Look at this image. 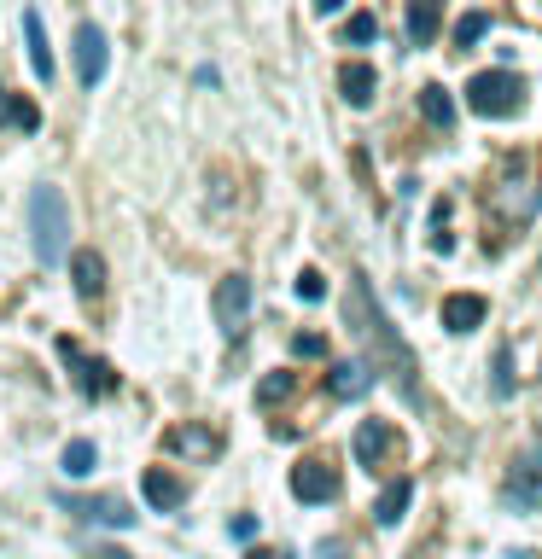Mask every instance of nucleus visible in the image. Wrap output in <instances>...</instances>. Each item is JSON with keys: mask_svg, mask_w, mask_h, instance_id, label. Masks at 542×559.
Returning <instances> with one entry per match:
<instances>
[{"mask_svg": "<svg viewBox=\"0 0 542 559\" xmlns=\"http://www.w3.org/2000/svg\"><path fill=\"white\" fill-rule=\"evenodd\" d=\"M484 30H490V12H461L455 18V47H478Z\"/></svg>", "mask_w": 542, "mask_h": 559, "instance_id": "nucleus-24", "label": "nucleus"}, {"mask_svg": "<svg viewBox=\"0 0 542 559\" xmlns=\"http://www.w3.org/2000/svg\"><path fill=\"white\" fill-rule=\"evenodd\" d=\"M228 530H234V542H251V536H257V519H251V513H239Z\"/></svg>", "mask_w": 542, "mask_h": 559, "instance_id": "nucleus-30", "label": "nucleus"}, {"mask_svg": "<svg viewBox=\"0 0 542 559\" xmlns=\"http://www.w3.org/2000/svg\"><path fill=\"white\" fill-rule=\"evenodd\" d=\"M490 204H496L508 222H525V216H531V210L542 204V187L531 181V175H525V164H513L508 181H502V187H490Z\"/></svg>", "mask_w": 542, "mask_h": 559, "instance_id": "nucleus-5", "label": "nucleus"}, {"mask_svg": "<svg viewBox=\"0 0 542 559\" xmlns=\"http://www.w3.org/2000/svg\"><path fill=\"white\" fill-rule=\"evenodd\" d=\"M170 449H175V455H193V461H210L222 443H216V431H204V426H175L170 431Z\"/></svg>", "mask_w": 542, "mask_h": 559, "instance_id": "nucleus-20", "label": "nucleus"}, {"mask_svg": "<svg viewBox=\"0 0 542 559\" xmlns=\"http://www.w3.org/2000/svg\"><path fill=\"white\" fill-rule=\"evenodd\" d=\"M327 391L339 396V402H356V396H368V391H373V362H362V356L339 362L333 373H327Z\"/></svg>", "mask_w": 542, "mask_h": 559, "instance_id": "nucleus-12", "label": "nucleus"}, {"mask_svg": "<svg viewBox=\"0 0 542 559\" xmlns=\"http://www.w3.org/2000/svg\"><path fill=\"white\" fill-rule=\"evenodd\" d=\"M292 495H298V501H309V507H321V501H333V495H339V472H333L327 461L292 466Z\"/></svg>", "mask_w": 542, "mask_h": 559, "instance_id": "nucleus-9", "label": "nucleus"}, {"mask_svg": "<svg viewBox=\"0 0 542 559\" xmlns=\"http://www.w3.org/2000/svg\"><path fill=\"white\" fill-rule=\"evenodd\" d=\"M408 501H414V478H397V484H385L379 490V501H373V525H403V513H408Z\"/></svg>", "mask_w": 542, "mask_h": 559, "instance_id": "nucleus-15", "label": "nucleus"}, {"mask_svg": "<svg viewBox=\"0 0 542 559\" xmlns=\"http://www.w3.org/2000/svg\"><path fill=\"white\" fill-rule=\"evenodd\" d=\"M484 315H490V303H484L478 292H449V297H443V327H449V332L484 327Z\"/></svg>", "mask_w": 542, "mask_h": 559, "instance_id": "nucleus-13", "label": "nucleus"}, {"mask_svg": "<svg viewBox=\"0 0 542 559\" xmlns=\"http://www.w3.org/2000/svg\"><path fill=\"white\" fill-rule=\"evenodd\" d=\"M443 30V6L438 0H414L408 6V35H414V47H432Z\"/></svg>", "mask_w": 542, "mask_h": 559, "instance_id": "nucleus-19", "label": "nucleus"}, {"mask_svg": "<svg viewBox=\"0 0 542 559\" xmlns=\"http://www.w3.org/2000/svg\"><path fill=\"white\" fill-rule=\"evenodd\" d=\"M245 559H292V554H286V548H251Z\"/></svg>", "mask_w": 542, "mask_h": 559, "instance_id": "nucleus-32", "label": "nucleus"}, {"mask_svg": "<svg viewBox=\"0 0 542 559\" xmlns=\"http://www.w3.org/2000/svg\"><path fill=\"white\" fill-rule=\"evenodd\" d=\"M59 356L76 367V391H82V396H111V391H117V373H111L105 362H94V356H82L70 338H59Z\"/></svg>", "mask_w": 542, "mask_h": 559, "instance_id": "nucleus-8", "label": "nucleus"}, {"mask_svg": "<svg viewBox=\"0 0 542 559\" xmlns=\"http://www.w3.org/2000/svg\"><path fill=\"white\" fill-rule=\"evenodd\" d=\"M397 449V426L391 420H362L356 426V466H379Z\"/></svg>", "mask_w": 542, "mask_h": 559, "instance_id": "nucleus-10", "label": "nucleus"}, {"mask_svg": "<svg viewBox=\"0 0 542 559\" xmlns=\"http://www.w3.org/2000/svg\"><path fill=\"white\" fill-rule=\"evenodd\" d=\"M292 356H304V362L327 356V338H321V332H298V338H292Z\"/></svg>", "mask_w": 542, "mask_h": 559, "instance_id": "nucleus-29", "label": "nucleus"}, {"mask_svg": "<svg viewBox=\"0 0 542 559\" xmlns=\"http://www.w3.org/2000/svg\"><path fill=\"white\" fill-rule=\"evenodd\" d=\"M467 111L502 123V117H519L525 111V76L519 70H478L467 82Z\"/></svg>", "mask_w": 542, "mask_h": 559, "instance_id": "nucleus-3", "label": "nucleus"}, {"mask_svg": "<svg viewBox=\"0 0 542 559\" xmlns=\"http://www.w3.org/2000/svg\"><path fill=\"white\" fill-rule=\"evenodd\" d=\"M420 117H426L432 129H449V123H455V99H449V88L426 82V88H420Z\"/></svg>", "mask_w": 542, "mask_h": 559, "instance_id": "nucleus-21", "label": "nucleus"}, {"mask_svg": "<svg viewBox=\"0 0 542 559\" xmlns=\"http://www.w3.org/2000/svg\"><path fill=\"white\" fill-rule=\"evenodd\" d=\"M30 245L35 263H65L70 257V204L59 187H35L30 193Z\"/></svg>", "mask_w": 542, "mask_h": 559, "instance_id": "nucleus-2", "label": "nucleus"}, {"mask_svg": "<svg viewBox=\"0 0 542 559\" xmlns=\"http://www.w3.org/2000/svg\"><path fill=\"white\" fill-rule=\"evenodd\" d=\"M298 297H304V303H321V297H327V280H321V268H304V274H298Z\"/></svg>", "mask_w": 542, "mask_h": 559, "instance_id": "nucleus-28", "label": "nucleus"}, {"mask_svg": "<svg viewBox=\"0 0 542 559\" xmlns=\"http://www.w3.org/2000/svg\"><path fill=\"white\" fill-rule=\"evenodd\" d=\"M292 391H298V373H269V379L257 385V402H263V408H274V402H286Z\"/></svg>", "mask_w": 542, "mask_h": 559, "instance_id": "nucleus-25", "label": "nucleus"}, {"mask_svg": "<svg viewBox=\"0 0 542 559\" xmlns=\"http://www.w3.org/2000/svg\"><path fill=\"white\" fill-rule=\"evenodd\" d=\"M140 495H146L158 513H175V507L187 501V484H181L175 472H164V466H146V472H140Z\"/></svg>", "mask_w": 542, "mask_h": 559, "instance_id": "nucleus-11", "label": "nucleus"}, {"mask_svg": "<svg viewBox=\"0 0 542 559\" xmlns=\"http://www.w3.org/2000/svg\"><path fill=\"white\" fill-rule=\"evenodd\" d=\"M70 286H76V297L105 292V257L100 251H76V257H70Z\"/></svg>", "mask_w": 542, "mask_h": 559, "instance_id": "nucleus-16", "label": "nucleus"}, {"mask_svg": "<svg viewBox=\"0 0 542 559\" xmlns=\"http://www.w3.org/2000/svg\"><path fill=\"white\" fill-rule=\"evenodd\" d=\"M59 466H65L70 478H88V472L100 466V449H94L88 437H70V443H65V455H59Z\"/></svg>", "mask_w": 542, "mask_h": 559, "instance_id": "nucleus-22", "label": "nucleus"}, {"mask_svg": "<svg viewBox=\"0 0 542 559\" xmlns=\"http://www.w3.org/2000/svg\"><path fill=\"white\" fill-rule=\"evenodd\" d=\"M24 41H30V70L41 82H53V47H47V30H41V12H24Z\"/></svg>", "mask_w": 542, "mask_h": 559, "instance_id": "nucleus-17", "label": "nucleus"}, {"mask_svg": "<svg viewBox=\"0 0 542 559\" xmlns=\"http://www.w3.org/2000/svg\"><path fill=\"white\" fill-rule=\"evenodd\" d=\"M373 35H379V18H373V12H356V18L344 24V41H356V47H368Z\"/></svg>", "mask_w": 542, "mask_h": 559, "instance_id": "nucleus-27", "label": "nucleus"}, {"mask_svg": "<svg viewBox=\"0 0 542 559\" xmlns=\"http://www.w3.org/2000/svg\"><path fill=\"white\" fill-rule=\"evenodd\" d=\"M210 309H216V327L228 332V338H239L245 315H251V280H245V274H228V280L216 286V297H210Z\"/></svg>", "mask_w": 542, "mask_h": 559, "instance_id": "nucleus-7", "label": "nucleus"}, {"mask_svg": "<svg viewBox=\"0 0 542 559\" xmlns=\"http://www.w3.org/2000/svg\"><path fill=\"white\" fill-rule=\"evenodd\" d=\"M490 391H496V402H508L513 396V344L496 350V379H490Z\"/></svg>", "mask_w": 542, "mask_h": 559, "instance_id": "nucleus-26", "label": "nucleus"}, {"mask_svg": "<svg viewBox=\"0 0 542 559\" xmlns=\"http://www.w3.org/2000/svg\"><path fill=\"white\" fill-rule=\"evenodd\" d=\"M508 501L513 507H537L542 501V455L531 461V455H519L508 472Z\"/></svg>", "mask_w": 542, "mask_h": 559, "instance_id": "nucleus-14", "label": "nucleus"}, {"mask_svg": "<svg viewBox=\"0 0 542 559\" xmlns=\"http://www.w3.org/2000/svg\"><path fill=\"white\" fill-rule=\"evenodd\" d=\"M59 507H65V513H76L82 525H105V530H129L140 519L123 495H70L65 490V495H59Z\"/></svg>", "mask_w": 542, "mask_h": 559, "instance_id": "nucleus-4", "label": "nucleus"}, {"mask_svg": "<svg viewBox=\"0 0 542 559\" xmlns=\"http://www.w3.org/2000/svg\"><path fill=\"white\" fill-rule=\"evenodd\" d=\"M0 123H6V129H18V134H30L35 123H41V111H35L24 94H6V99H0Z\"/></svg>", "mask_w": 542, "mask_h": 559, "instance_id": "nucleus-23", "label": "nucleus"}, {"mask_svg": "<svg viewBox=\"0 0 542 559\" xmlns=\"http://www.w3.org/2000/svg\"><path fill=\"white\" fill-rule=\"evenodd\" d=\"M339 88L350 105H373V88H379V76H373L368 59H350V65L339 70Z\"/></svg>", "mask_w": 542, "mask_h": 559, "instance_id": "nucleus-18", "label": "nucleus"}, {"mask_svg": "<svg viewBox=\"0 0 542 559\" xmlns=\"http://www.w3.org/2000/svg\"><path fill=\"white\" fill-rule=\"evenodd\" d=\"M344 327L373 350V362L397 373V385L408 391V402H420V362H414V350L397 338V327L385 321V309H379V297H373L368 274H350V292H344Z\"/></svg>", "mask_w": 542, "mask_h": 559, "instance_id": "nucleus-1", "label": "nucleus"}, {"mask_svg": "<svg viewBox=\"0 0 542 559\" xmlns=\"http://www.w3.org/2000/svg\"><path fill=\"white\" fill-rule=\"evenodd\" d=\"M105 65H111V53H105V30L82 18V24H76V82H82V88H100Z\"/></svg>", "mask_w": 542, "mask_h": 559, "instance_id": "nucleus-6", "label": "nucleus"}, {"mask_svg": "<svg viewBox=\"0 0 542 559\" xmlns=\"http://www.w3.org/2000/svg\"><path fill=\"white\" fill-rule=\"evenodd\" d=\"M315 559H344V542H339V536H327V542L315 548Z\"/></svg>", "mask_w": 542, "mask_h": 559, "instance_id": "nucleus-31", "label": "nucleus"}]
</instances>
